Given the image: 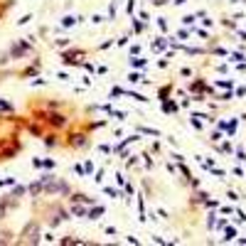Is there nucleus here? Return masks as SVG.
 Returning a JSON list of instances; mask_svg holds the SVG:
<instances>
[{
	"label": "nucleus",
	"instance_id": "f257e3e1",
	"mask_svg": "<svg viewBox=\"0 0 246 246\" xmlns=\"http://www.w3.org/2000/svg\"><path fill=\"white\" fill-rule=\"evenodd\" d=\"M25 234H27V241H30V244H37V241H40V239H37V224H30Z\"/></svg>",
	"mask_w": 246,
	"mask_h": 246
},
{
	"label": "nucleus",
	"instance_id": "f03ea898",
	"mask_svg": "<svg viewBox=\"0 0 246 246\" xmlns=\"http://www.w3.org/2000/svg\"><path fill=\"white\" fill-rule=\"evenodd\" d=\"M49 123H54V126H64V118H62V116H49Z\"/></svg>",
	"mask_w": 246,
	"mask_h": 246
}]
</instances>
